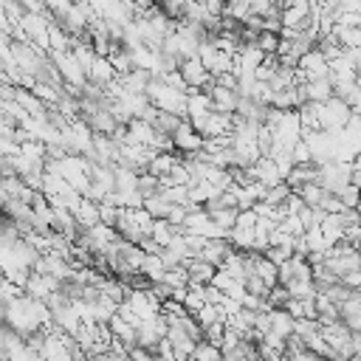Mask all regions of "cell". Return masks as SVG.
Listing matches in <instances>:
<instances>
[{"label":"cell","mask_w":361,"mask_h":361,"mask_svg":"<svg viewBox=\"0 0 361 361\" xmlns=\"http://www.w3.org/2000/svg\"><path fill=\"white\" fill-rule=\"evenodd\" d=\"M319 209H324L327 214H341V212H344V203H341L338 195H330V192H327V197H324V203H322Z\"/></svg>","instance_id":"cell-43"},{"label":"cell","mask_w":361,"mask_h":361,"mask_svg":"<svg viewBox=\"0 0 361 361\" xmlns=\"http://www.w3.org/2000/svg\"><path fill=\"white\" fill-rule=\"evenodd\" d=\"M51 59H54V65L59 68V73H62V79H65L68 87L82 90V87L90 82V79H87V71L79 65V59H76L73 51H51Z\"/></svg>","instance_id":"cell-4"},{"label":"cell","mask_w":361,"mask_h":361,"mask_svg":"<svg viewBox=\"0 0 361 361\" xmlns=\"http://www.w3.org/2000/svg\"><path fill=\"white\" fill-rule=\"evenodd\" d=\"M231 282H234V279H231V276H228V274H226L223 268H217V274H214V279H212V285H214L217 290H223V293H226V290L231 288Z\"/></svg>","instance_id":"cell-45"},{"label":"cell","mask_w":361,"mask_h":361,"mask_svg":"<svg viewBox=\"0 0 361 361\" xmlns=\"http://www.w3.org/2000/svg\"><path fill=\"white\" fill-rule=\"evenodd\" d=\"M296 195L305 200V206H310V209H319V206L324 203V197H327V189H324L322 183H307V186L296 189Z\"/></svg>","instance_id":"cell-24"},{"label":"cell","mask_w":361,"mask_h":361,"mask_svg":"<svg viewBox=\"0 0 361 361\" xmlns=\"http://www.w3.org/2000/svg\"><path fill=\"white\" fill-rule=\"evenodd\" d=\"M265 257L274 262V265H285L290 257H293V248H282V245H271L268 251H265Z\"/></svg>","instance_id":"cell-38"},{"label":"cell","mask_w":361,"mask_h":361,"mask_svg":"<svg viewBox=\"0 0 361 361\" xmlns=\"http://www.w3.org/2000/svg\"><path fill=\"white\" fill-rule=\"evenodd\" d=\"M189 361H195V358H189Z\"/></svg>","instance_id":"cell-54"},{"label":"cell","mask_w":361,"mask_h":361,"mask_svg":"<svg viewBox=\"0 0 361 361\" xmlns=\"http://www.w3.org/2000/svg\"><path fill=\"white\" fill-rule=\"evenodd\" d=\"M110 330H113V336H116L118 341H124L130 350H133V347H138V327H135V324H130V322H124L118 313L110 319Z\"/></svg>","instance_id":"cell-16"},{"label":"cell","mask_w":361,"mask_h":361,"mask_svg":"<svg viewBox=\"0 0 361 361\" xmlns=\"http://www.w3.org/2000/svg\"><path fill=\"white\" fill-rule=\"evenodd\" d=\"M299 71L307 76V82L310 79H327L330 76V62L319 48H313L299 59Z\"/></svg>","instance_id":"cell-10"},{"label":"cell","mask_w":361,"mask_h":361,"mask_svg":"<svg viewBox=\"0 0 361 361\" xmlns=\"http://www.w3.org/2000/svg\"><path fill=\"white\" fill-rule=\"evenodd\" d=\"M302 209H305V200H302V197L293 192V195L288 197V203H285V212H288V214H299Z\"/></svg>","instance_id":"cell-47"},{"label":"cell","mask_w":361,"mask_h":361,"mask_svg":"<svg viewBox=\"0 0 361 361\" xmlns=\"http://www.w3.org/2000/svg\"><path fill=\"white\" fill-rule=\"evenodd\" d=\"M245 288H248V293H254V296H262V299H268V296H271V288H268L257 274L245 279Z\"/></svg>","instance_id":"cell-41"},{"label":"cell","mask_w":361,"mask_h":361,"mask_svg":"<svg viewBox=\"0 0 361 361\" xmlns=\"http://www.w3.org/2000/svg\"><path fill=\"white\" fill-rule=\"evenodd\" d=\"M353 186L361 192V172H353Z\"/></svg>","instance_id":"cell-49"},{"label":"cell","mask_w":361,"mask_h":361,"mask_svg":"<svg viewBox=\"0 0 361 361\" xmlns=\"http://www.w3.org/2000/svg\"><path fill=\"white\" fill-rule=\"evenodd\" d=\"M23 293H25V290H23L20 285H14V282L3 279V285H0V296H3V305H11V302H17Z\"/></svg>","instance_id":"cell-37"},{"label":"cell","mask_w":361,"mask_h":361,"mask_svg":"<svg viewBox=\"0 0 361 361\" xmlns=\"http://www.w3.org/2000/svg\"><path fill=\"white\" fill-rule=\"evenodd\" d=\"M288 361H293V358H288Z\"/></svg>","instance_id":"cell-53"},{"label":"cell","mask_w":361,"mask_h":361,"mask_svg":"<svg viewBox=\"0 0 361 361\" xmlns=\"http://www.w3.org/2000/svg\"><path fill=\"white\" fill-rule=\"evenodd\" d=\"M254 45H257L262 54H276L279 45H282V37H279V34H271V31H259V37H257Z\"/></svg>","instance_id":"cell-32"},{"label":"cell","mask_w":361,"mask_h":361,"mask_svg":"<svg viewBox=\"0 0 361 361\" xmlns=\"http://www.w3.org/2000/svg\"><path fill=\"white\" fill-rule=\"evenodd\" d=\"M138 172L130 166H116V192H138Z\"/></svg>","instance_id":"cell-23"},{"label":"cell","mask_w":361,"mask_h":361,"mask_svg":"<svg viewBox=\"0 0 361 361\" xmlns=\"http://www.w3.org/2000/svg\"><path fill=\"white\" fill-rule=\"evenodd\" d=\"M138 192H141L144 197L158 195V192H161V178H155L152 172H141V178H138Z\"/></svg>","instance_id":"cell-33"},{"label":"cell","mask_w":361,"mask_h":361,"mask_svg":"<svg viewBox=\"0 0 361 361\" xmlns=\"http://www.w3.org/2000/svg\"><path fill=\"white\" fill-rule=\"evenodd\" d=\"M293 164L296 166H305V164H313V152H310V147L305 144V138L293 147Z\"/></svg>","instance_id":"cell-40"},{"label":"cell","mask_w":361,"mask_h":361,"mask_svg":"<svg viewBox=\"0 0 361 361\" xmlns=\"http://www.w3.org/2000/svg\"><path fill=\"white\" fill-rule=\"evenodd\" d=\"M147 99H149L158 110H164V113H175V116H180V118H186V110H189V93H186V90H175V87H169L161 76H155V79L149 82V87H147Z\"/></svg>","instance_id":"cell-1"},{"label":"cell","mask_w":361,"mask_h":361,"mask_svg":"<svg viewBox=\"0 0 361 361\" xmlns=\"http://www.w3.org/2000/svg\"><path fill=\"white\" fill-rule=\"evenodd\" d=\"M192 316L197 319V324H200L203 330H206V327H212L214 322H223V319H220V307H217V305H209V302H206L197 313H192Z\"/></svg>","instance_id":"cell-31"},{"label":"cell","mask_w":361,"mask_h":361,"mask_svg":"<svg viewBox=\"0 0 361 361\" xmlns=\"http://www.w3.org/2000/svg\"><path fill=\"white\" fill-rule=\"evenodd\" d=\"M293 327H296V319L285 307H274L271 310V330L274 333H279L282 338H290L293 336Z\"/></svg>","instance_id":"cell-20"},{"label":"cell","mask_w":361,"mask_h":361,"mask_svg":"<svg viewBox=\"0 0 361 361\" xmlns=\"http://www.w3.org/2000/svg\"><path fill=\"white\" fill-rule=\"evenodd\" d=\"M338 197H341L344 209H358V203H361V192H358V189H355L353 183H350V186H347V189H344V192H341Z\"/></svg>","instance_id":"cell-42"},{"label":"cell","mask_w":361,"mask_h":361,"mask_svg":"<svg viewBox=\"0 0 361 361\" xmlns=\"http://www.w3.org/2000/svg\"><path fill=\"white\" fill-rule=\"evenodd\" d=\"M248 175H251V180H259V183H265L268 189L285 180L274 158H259V161H257V164H254V166L248 169Z\"/></svg>","instance_id":"cell-11"},{"label":"cell","mask_w":361,"mask_h":361,"mask_svg":"<svg viewBox=\"0 0 361 361\" xmlns=\"http://www.w3.org/2000/svg\"><path fill=\"white\" fill-rule=\"evenodd\" d=\"M116 79H118V73H116L113 62H110L107 56H99V59H96V65H93V71H90V82H96V85L107 87V85H113Z\"/></svg>","instance_id":"cell-17"},{"label":"cell","mask_w":361,"mask_h":361,"mask_svg":"<svg viewBox=\"0 0 361 361\" xmlns=\"http://www.w3.org/2000/svg\"><path fill=\"white\" fill-rule=\"evenodd\" d=\"M237 251H254V243H257V228H243V226H234L226 237Z\"/></svg>","instance_id":"cell-21"},{"label":"cell","mask_w":361,"mask_h":361,"mask_svg":"<svg viewBox=\"0 0 361 361\" xmlns=\"http://www.w3.org/2000/svg\"><path fill=\"white\" fill-rule=\"evenodd\" d=\"M203 338H206L209 344H214V347H220V350H223V338H226V322H214L212 327H206V330H203Z\"/></svg>","instance_id":"cell-36"},{"label":"cell","mask_w":361,"mask_h":361,"mask_svg":"<svg viewBox=\"0 0 361 361\" xmlns=\"http://www.w3.org/2000/svg\"><path fill=\"white\" fill-rule=\"evenodd\" d=\"M355 85H358V90H361V73H358V79H355Z\"/></svg>","instance_id":"cell-51"},{"label":"cell","mask_w":361,"mask_h":361,"mask_svg":"<svg viewBox=\"0 0 361 361\" xmlns=\"http://www.w3.org/2000/svg\"><path fill=\"white\" fill-rule=\"evenodd\" d=\"M31 268H3V279H8V282H14V285H20L23 290H25V285H28V279H31Z\"/></svg>","instance_id":"cell-34"},{"label":"cell","mask_w":361,"mask_h":361,"mask_svg":"<svg viewBox=\"0 0 361 361\" xmlns=\"http://www.w3.org/2000/svg\"><path fill=\"white\" fill-rule=\"evenodd\" d=\"M322 336H324V341L330 344V350H333V353H338L341 358L355 355V350H353V330L344 324V319H341V322H336V324L322 327Z\"/></svg>","instance_id":"cell-5"},{"label":"cell","mask_w":361,"mask_h":361,"mask_svg":"<svg viewBox=\"0 0 361 361\" xmlns=\"http://www.w3.org/2000/svg\"><path fill=\"white\" fill-rule=\"evenodd\" d=\"M186 310L189 313H197L203 305H206V288H189V293H186Z\"/></svg>","instance_id":"cell-35"},{"label":"cell","mask_w":361,"mask_h":361,"mask_svg":"<svg viewBox=\"0 0 361 361\" xmlns=\"http://www.w3.org/2000/svg\"><path fill=\"white\" fill-rule=\"evenodd\" d=\"M214 113V102H212V93L209 90H189V110H186V118L192 121L195 130L203 127V121Z\"/></svg>","instance_id":"cell-7"},{"label":"cell","mask_w":361,"mask_h":361,"mask_svg":"<svg viewBox=\"0 0 361 361\" xmlns=\"http://www.w3.org/2000/svg\"><path fill=\"white\" fill-rule=\"evenodd\" d=\"M302 93H305V99H307V102L324 104V102H330V99L336 96V87H333V82H330V79H310V82H305V85H302Z\"/></svg>","instance_id":"cell-13"},{"label":"cell","mask_w":361,"mask_h":361,"mask_svg":"<svg viewBox=\"0 0 361 361\" xmlns=\"http://www.w3.org/2000/svg\"><path fill=\"white\" fill-rule=\"evenodd\" d=\"M350 118H353V107L338 96L319 104V121H322V130L327 133H341L350 124Z\"/></svg>","instance_id":"cell-3"},{"label":"cell","mask_w":361,"mask_h":361,"mask_svg":"<svg viewBox=\"0 0 361 361\" xmlns=\"http://www.w3.org/2000/svg\"><path fill=\"white\" fill-rule=\"evenodd\" d=\"M214 85H220V87H228V90H237L240 79H237V73H234V71H228V73H220V76H214Z\"/></svg>","instance_id":"cell-44"},{"label":"cell","mask_w":361,"mask_h":361,"mask_svg":"<svg viewBox=\"0 0 361 361\" xmlns=\"http://www.w3.org/2000/svg\"><path fill=\"white\" fill-rule=\"evenodd\" d=\"M285 288L290 290L293 299H316V293H319V288H316L313 279H293V282L285 285Z\"/></svg>","instance_id":"cell-27"},{"label":"cell","mask_w":361,"mask_h":361,"mask_svg":"<svg viewBox=\"0 0 361 361\" xmlns=\"http://www.w3.org/2000/svg\"><path fill=\"white\" fill-rule=\"evenodd\" d=\"M353 169H355V172H361V152L353 158Z\"/></svg>","instance_id":"cell-50"},{"label":"cell","mask_w":361,"mask_h":361,"mask_svg":"<svg viewBox=\"0 0 361 361\" xmlns=\"http://www.w3.org/2000/svg\"><path fill=\"white\" fill-rule=\"evenodd\" d=\"M3 361H42V355H39L37 350H31L28 344H23L20 350H14L11 355H6Z\"/></svg>","instance_id":"cell-39"},{"label":"cell","mask_w":361,"mask_h":361,"mask_svg":"<svg viewBox=\"0 0 361 361\" xmlns=\"http://www.w3.org/2000/svg\"><path fill=\"white\" fill-rule=\"evenodd\" d=\"M56 290H62V282L56 276H51V274H37V271L31 274V279L25 285V293L34 296V299H39V302H48Z\"/></svg>","instance_id":"cell-9"},{"label":"cell","mask_w":361,"mask_h":361,"mask_svg":"<svg viewBox=\"0 0 361 361\" xmlns=\"http://www.w3.org/2000/svg\"><path fill=\"white\" fill-rule=\"evenodd\" d=\"M186 118H180V116H175V113H164V110H158V116H155V130L158 133H166V135H175V130L183 124Z\"/></svg>","instance_id":"cell-26"},{"label":"cell","mask_w":361,"mask_h":361,"mask_svg":"<svg viewBox=\"0 0 361 361\" xmlns=\"http://www.w3.org/2000/svg\"><path fill=\"white\" fill-rule=\"evenodd\" d=\"M172 141H175V152H180V158H183V155H195V152H200V149L206 147V138L192 127L189 118L175 130Z\"/></svg>","instance_id":"cell-8"},{"label":"cell","mask_w":361,"mask_h":361,"mask_svg":"<svg viewBox=\"0 0 361 361\" xmlns=\"http://www.w3.org/2000/svg\"><path fill=\"white\" fill-rule=\"evenodd\" d=\"M358 212H361V203H358Z\"/></svg>","instance_id":"cell-52"},{"label":"cell","mask_w":361,"mask_h":361,"mask_svg":"<svg viewBox=\"0 0 361 361\" xmlns=\"http://www.w3.org/2000/svg\"><path fill=\"white\" fill-rule=\"evenodd\" d=\"M166 262L161 259V254H147V259H144V265H141V274L152 282V285H158V282H164V276H166Z\"/></svg>","instance_id":"cell-22"},{"label":"cell","mask_w":361,"mask_h":361,"mask_svg":"<svg viewBox=\"0 0 361 361\" xmlns=\"http://www.w3.org/2000/svg\"><path fill=\"white\" fill-rule=\"evenodd\" d=\"M195 361H223L226 355H223V350L220 347H214V344H209L206 338L203 341H197V347H195V355H192Z\"/></svg>","instance_id":"cell-28"},{"label":"cell","mask_w":361,"mask_h":361,"mask_svg":"<svg viewBox=\"0 0 361 361\" xmlns=\"http://www.w3.org/2000/svg\"><path fill=\"white\" fill-rule=\"evenodd\" d=\"M180 73H183L189 90H209V87L214 85V76L206 71V65L200 62V56L183 59V62H180Z\"/></svg>","instance_id":"cell-6"},{"label":"cell","mask_w":361,"mask_h":361,"mask_svg":"<svg viewBox=\"0 0 361 361\" xmlns=\"http://www.w3.org/2000/svg\"><path fill=\"white\" fill-rule=\"evenodd\" d=\"M73 214H76V223H79L82 228H90V226H99V223H102L99 203H96V200H90V197H85Z\"/></svg>","instance_id":"cell-19"},{"label":"cell","mask_w":361,"mask_h":361,"mask_svg":"<svg viewBox=\"0 0 361 361\" xmlns=\"http://www.w3.org/2000/svg\"><path fill=\"white\" fill-rule=\"evenodd\" d=\"M209 93H212V102H214V113H226V116H234L237 113V104H240V93L237 90L212 85Z\"/></svg>","instance_id":"cell-12"},{"label":"cell","mask_w":361,"mask_h":361,"mask_svg":"<svg viewBox=\"0 0 361 361\" xmlns=\"http://www.w3.org/2000/svg\"><path fill=\"white\" fill-rule=\"evenodd\" d=\"M180 164V158H178V152H158L152 161H149V169L147 172H152L155 178H166V175H172V169Z\"/></svg>","instance_id":"cell-18"},{"label":"cell","mask_w":361,"mask_h":361,"mask_svg":"<svg viewBox=\"0 0 361 361\" xmlns=\"http://www.w3.org/2000/svg\"><path fill=\"white\" fill-rule=\"evenodd\" d=\"M144 209H147L155 220H166V217H169V212H172V203L158 192V195H152V197H147V200H144Z\"/></svg>","instance_id":"cell-25"},{"label":"cell","mask_w":361,"mask_h":361,"mask_svg":"<svg viewBox=\"0 0 361 361\" xmlns=\"http://www.w3.org/2000/svg\"><path fill=\"white\" fill-rule=\"evenodd\" d=\"M353 113H355V116H361V90H358V96L353 99Z\"/></svg>","instance_id":"cell-48"},{"label":"cell","mask_w":361,"mask_h":361,"mask_svg":"<svg viewBox=\"0 0 361 361\" xmlns=\"http://www.w3.org/2000/svg\"><path fill=\"white\" fill-rule=\"evenodd\" d=\"M164 282H166L172 290H175V288H189V268H186V265L169 268L166 276H164Z\"/></svg>","instance_id":"cell-30"},{"label":"cell","mask_w":361,"mask_h":361,"mask_svg":"<svg viewBox=\"0 0 361 361\" xmlns=\"http://www.w3.org/2000/svg\"><path fill=\"white\" fill-rule=\"evenodd\" d=\"M223 361H226V358H223Z\"/></svg>","instance_id":"cell-55"},{"label":"cell","mask_w":361,"mask_h":361,"mask_svg":"<svg viewBox=\"0 0 361 361\" xmlns=\"http://www.w3.org/2000/svg\"><path fill=\"white\" fill-rule=\"evenodd\" d=\"M285 183L296 192L307 183H319V164H305V166H293V172L285 178Z\"/></svg>","instance_id":"cell-15"},{"label":"cell","mask_w":361,"mask_h":361,"mask_svg":"<svg viewBox=\"0 0 361 361\" xmlns=\"http://www.w3.org/2000/svg\"><path fill=\"white\" fill-rule=\"evenodd\" d=\"M251 257H254V274L274 290L279 285V265H274L265 254H257V251H251Z\"/></svg>","instance_id":"cell-14"},{"label":"cell","mask_w":361,"mask_h":361,"mask_svg":"<svg viewBox=\"0 0 361 361\" xmlns=\"http://www.w3.org/2000/svg\"><path fill=\"white\" fill-rule=\"evenodd\" d=\"M285 310H288L293 319H305V299H293V296H290V302L285 305Z\"/></svg>","instance_id":"cell-46"},{"label":"cell","mask_w":361,"mask_h":361,"mask_svg":"<svg viewBox=\"0 0 361 361\" xmlns=\"http://www.w3.org/2000/svg\"><path fill=\"white\" fill-rule=\"evenodd\" d=\"M353 161H327L319 164V183L330 192V195H341L350 183H353Z\"/></svg>","instance_id":"cell-2"},{"label":"cell","mask_w":361,"mask_h":361,"mask_svg":"<svg viewBox=\"0 0 361 361\" xmlns=\"http://www.w3.org/2000/svg\"><path fill=\"white\" fill-rule=\"evenodd\" d=\"M290 195H293V189H290V186L282 180V183H276V186H271V189H268L265 203H271V206H285Z\"/></svg>","instance_id":"cell-29"}]
</instances>
